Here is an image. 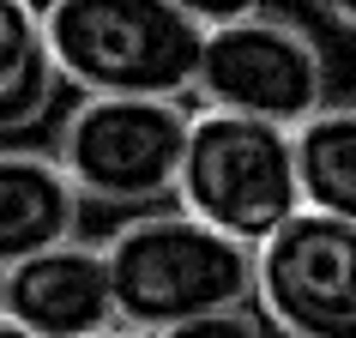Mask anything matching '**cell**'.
Listing matches in <instances>:
<instances>
[{
    "mask_svg": "<svg viewBox=\"0 0 356 338\" xmlns=\"http://www.w3.org/2000/svg\"><path fill=\"white\" fill-rule=\"evenodd\" d=\"M79 206L55 151H0V272L79 242Z\"/></svg>",
    "mask_w": 356,
    "mask_h": 338,
    "instance_id": "8",
    "label": "cell"
},
{
    "mask_svg": "<svg viewBox=\"0 0 356 338\" xmlns=\"http://www.w3.org/2000/svg\"><path fill=\"white\" fill-rule=\"evenodd\" d=\"M193 109L188 103H145V97H79L60 121L55 163L79 200L151 211L175 200L181 151Z\"/></svg>",
    "mask_w": 356,
    "mask_h": 338,
    "instance_id": "5",
    "label": "cell"
},
{
    "mask_svg": "<svg viewBox=\"0 0 356 338\" xmlns=\"http://www.w3.org/2000/svg\"><path fill=\"white\" fill-rule=\"evenodd\" d=\"M254 308L284 338H356V230L296 211L254 248Z\"/></svg>",
    "mask_w": 356,
    "mask_h": 338,
    "instance_id": "6",
    "label": "cell"
},
{
    "mask_svg": "<svg viewBox=\"0 0 356 338\" xmlns=\"http://www.w3.org/2000/svg\"><path fill=\"white\" fill-rule=\"evenodd\" d=\"M175 200H181V218L218 230L242 248H266L302 211L296 133L242 121V115L193 109Z\"/></svg>",
    "mask_w": 356,
    "mask_h": 338,
    "instance_id": "3",
    "label": "cell"
},
{
    "mask_svg": "<svg viewBox=\"0 0 356 338\" xmlns=\"http://www.w3.org/2000/svg\"><path fill=\"white\" fill-rule=\"evenodd\" d=\"M42 55H49V49H42L37 6H24V0H0V91H6L19 73H31Z\"/></svg>",
    "mask_w": 356,
    "mask_h": 338,
    "instance_id": "11",
    "label": "cell"
},
{
    "mask_svg": "<svg viewBox=\"0 0 356 338\" xmlns=\"http://www.w3.org/2000/svg\"><path fill=\"white\" fill-rule=\"evenodd\" d=\"M326 13H332L338 24H350V31H356V0H332V6H326Z\"/></svg>",
    "mask_w": 356,
    "mask_h": 338,
    "instance_id": "13",
    "label": "cell"
},
{
    "mask_svg": "<svg viewBox=\"0 0 356 338\" xmlns=\"http://www.w3.org/2000/svg\"><path fill=\"white\" fill-rule=\"evenodd\" d=\"M0 338H24V332H19V326H13V320H0Z\"/></svg>",
    "mask_w": 356,
    "mask_h": 338,
    "instance_id": "15",
    "label": "cell"
},
{
    "mask_svg": "<svg viewBox=\"0 0 356 338\" xmlns=\"http://www.w3.org/2000/svg\"><path fill=\"white\" fill-rule=\"evenodd\" d=\"M37 24L60 85L85 97L181 103L200 79L206 13L188 0H55Z\"/></svg>",
    "mask_w": 356,
    "mask_h": 338,
    "instance_id": "1",
    "label": "cell"
},
{
    "mask_svg": "<svg viewBox=\"0 0 356 338\" xmlns=\"http://www.w3.org/2000/svg\"><path fill=\"white\" fill-rule=\"evenodd\" d=\"M163 338H266V320L260 308L248 302V308H224V314H206V320H188V326H175Z\"/></svg>",
    "mask_w": 356,
    "mask_h": 338,
    "instance_id": "12",
    "label": "cell"
},
{
    "mask_svg": "<svg viewBox=\"0 0 356 338\" xmlns=\"http://www.w3.org/2000/svg\"><path fill=\"white\" fill-rule=\"evenodd\" d=\"M97 338H139V332H127V326H109V332H97Z\"/></svg>",
    "mask_w": 356,
    "mask_h": 338,
    "instance_id": "14",
    "label": "cell"
},
{
    "mask_svg": "<svg viewBox=\"0 0 356 338\" xmlns=\"http://www.w3.org/2000/svg\"><path fill=\"white\" fill-rule=\"evenodd\" d=\"M115 326L163 338L188 320L254 302V248L193 224L181 211H139L103 242Z\"/></svg>",
    "mask_w": 356,
    "mask_h": 338,
    "instance_id": "2",
    "label": "cell"
},
{
    "mask_svg": "<svg viewBox=\"0 0 356 338\" xmlns=\"http://www.w3.org/2000/svg\"><path fill=\"white\" fill-rule=\"evenodd\" d=\"M206 13V49L193 97L200 109L266 121V127L296 133L326 109V55L290 13L272 6H224Z\"/></svg>",
    "mask_w": 356,
    "mask_h": 338,
    "instance_id": "4",
    "label": "cell"
},
{
    "mask_svg": "<svg viewBox=\"0 0 356 338\" xmlns=\"http://www.w3.org/2000/svg\"><path fill=\"white\" fill-rule=\"evenodd\" d=\"M296 182L302 211H320L356 230V109L326 103L314 121L296 127Z\"/></svg>",
    "mask_w": 356,
    "mask_h": 338,
    "instance_id": "9",
    "label": "cell"
},
{
    "mask_svg": "<svg viewBox=\"0 0 356 338\" xmlns=\"http://www.w3.org/2000/svg\"><path fill=\"white\" fill-rule=\"evenodd\" d=\"M55 91H60V73H55V61L42 55L31 73H19L6 91H0V133H24V127H37L42 115L55 109Z\"/></svg>",
    "mask_w": 356,
    "mask_h": 338,
    "instance_id": "10",
    "label": "cell"
},
{
    "mask_svg": "<svg viewBox=\"0 0 356 338\" xmlns=\"http://www.w3.org/2000/svg\"><path fill=\"white\" fill-rule=\"evenodd\" d=\"M0 320L24 338H97L115 326V290L103 248L67 242L0 272Z\"/></svg>",
    "mask_w": 356,
    "mask_h": 338,
    "instance_id": "7",
    "label": "cell"
}]
</instances>
